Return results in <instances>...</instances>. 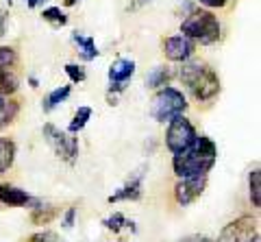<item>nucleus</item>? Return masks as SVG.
Wrapping results in <instances>:
<instances>
[{
	"mask_svg": "<svg viewBox=\"0 0 261 242\" xmlns=\"http://www.w3.org/2000/svg\"><path fill=\"white\" fill-rule=\"evenodd\" d=\"M218 147L207 135H198L194 144L185 153H178L172 159V168L176 177L192 179V177H207V173L216 166Z\"/></svg>",
	"mask_w": 261,
	"mask_h": 242,
	"instance_id": "nucleus-1",
	"label": "nucleus"
},
{
	"mask_svg": "<svg viewBox=\"0 0 261 242\" xmlns=\"http://www.w3.org/2000/svg\"><path fill=\"white\" fill-rule=\"evenodd\" d=\"M181 81L187 85L194 99L200 103L216 99L220 92V79L216 70L200 61H185L181 68Z\"/></svg>",
	"mask_w": 261,
	"mask_h": 242,
	"instance_id": "nucleus-2",
	"label": "nucleus"
},
{
	"mask_svg": "<svg viewBox=\"0 0 261 242\" xmlns=\"http://www.w3.org/2000/svg\"><path fill=\"white\" fill-rule=\"evenodd\" d=\"M181 33L200 44H214L220 39V22L211 11L207 9H196L192 15H187L181 24Z\"/></svg>",
	"mask_w": 261,
	"mask_h": 242,
	"instance_id": "nucleus-3",
	"label": "nucleus"
},
{
	"mask_svg": "<svg viewBox=\"0 0 261 242\" xmlns=\"http://www.w3.org/2000/svg\"><path fill=\"white\" fill-rule=\"evenodd\" d=\"M185 109H187V101L181 90H176V87H161L152 99L150 116L157 123H170V120L183 116Z\"/></svg>",
	"mask_w": 261,
	"mask_h": 242,
	"instance_id": "nucleus-4",
	"label": "nucleus"
},
{
	"mask_svg": "<svg viewBox=\"0 0 261 242\" xmlns=\"http://www.w3.org/2000/svg\"><path fill=\"white\" fill-rule=\"evenodd\" d=\"M42 133H44L46 144L55 151L57 157L68 161V164H74L76 157H79V138H74V135L68 133V131H61V129H57L50 123L44 125Z\"/></svg>",
	"mask_w": 261,
	"mask_h": 242,
	"instance_id": "nucleus-5",
	"label": "nucleus"
},
{
	"mask_svg": "<svg viewBox=\"0 0 261 242\" xmlns=\"http://www.w3.org/2000/svg\"><path fill=\"white\" fill-rule=\"evenodd\" d=\"M198 138L194 125L187 120L185 116H178L174 120L168 123V131H166V147L172 155H178V153H185L187 149L194 144V140Z\"/></svg>",
	"mask_w": 261,
	"mask_h": 242,
	"instance_id": "nucleus-6",
	"label": "nucleus"
},
{
	"mask_svg": "<svg viewBox=\"0 0 261 242\" xmlns=\"http://www.w3.org/2000/svg\"><path fill=\"white\" fill-rule=\"evenodd\" d=\"M218 242H259V225L252 216H240L220 231Z\"/></svg>",
	"mask_w": 261,
	"mask_h": 242,
	"instance_id": "nucleus-7",
	"label": "nucleus"
},
{
	"mask_svg": "<svg viewBox=\"0 0 261 242\" xmlns=\"http://www.w3.org/2000/svg\"><path fill=\"white\" fill-rule=\"evenodd\" d=\"M207 188V177H192V179H181L174 188V199L178 205H192L196 199L202 197Z\"/></svg>",
	"mask_w": 261,
	"mask_h": 242,
	"instance_id": "nucleus-8",
	"label": "nucleus"
},
{
	"mask_svg": "<svg viewBox=\"0 0 261 242\" xmlns=\"http://www.w3.org/2000/svg\"><path fill=\"white\" fill-rule=\"evenodd\" d=\"M163 55L170 61H187L194 55V42L185 35H172L163 42Z\"/></svg>",
	"mask_w": 261,
	"mask_h": 242,
	"instance_id": "nucleus-9",
	"label": "nucleus"
},
{
	"mask_svg": "<svg viewBox=\"0 0 261 242\" xmlns=\"http://www.w3.org/2000/svg\"><path fill=\"white\" fill-rule=\"evenodd\" d=\"M142 185H144V171L133 173L126 179V183L118 188L113 195L107 199L109 203H122V201H140L142 199Z\"/></svg>",
	"mask_w": 261,
	"mask_h": 242,
	"instance_id": "nucleus-10",
	"label": "nucleus"
},
{
	"mask_svg": "<svg viewBox=\"0 0 261 242\" xmlns=\"http://www.w3.org/2000/svg\"><path fill=\"white\" fill-rule=\"evenodd\" d=\"M135 75V61L133 59H118L111 63L109 68V94L111 92H120L126 87V81Z\"/></svg>",
	"mask_w": 261,
	"mask_h": 242,
	"instance_id": "nucleus-11",
	"label": "nucleus"
},
{
	"mask_svg": "<svg viewBox=\"0 0 261 242\" xmlns=\"http://www.w3.org/2000/svg\"><path fill=\"white\" fill-rule=\"evenodd\" d=\"M31 203H33V197L27 190H20L9 183L0 185V207H24Z\"/></svg>",
	"mask_w": 261,
	"mask_h": 242,
	"instance_id": "nucleus-12",
	"label": "nucleus"
},
{
	"mask_svg": "<svg viewBox=\"0 0 261 242\" xmlns=\"http://www.w3.org/2000/svg\"><path fill=\"white\" fill-rule=\"evenodd\" d=\"M72 42H74V44L79 46V55H81V59L92 61V59H96V57H98V48H96L94 37L83 35V33H79V31H74V33H72Z\"/></svg>",
	"mask_w": 261,
	"mask_h": 242,
	"instance_id": "nucleus-13",
	"label": "nucleus"
},
{
	"mask_svg": "<svg viewBox=\"0 0 261 242\" xmlns=\"http://www.w3.org/2000/svg\"><path fill=\"white\" fill-rule=\"evenodd\" d=\"M33 212H31V221L35 223V225H46V223H50L55 216H57V207L53 205H44L42 201H37V199H33Z\"/></svg>",
	"mask_w": 261,
	"mask_h": 242,
	"instance_id": "nucleus-14",
	"label": "nucleus"
},
{
	"mask_svg": "<svg viewBox=\"0 0 261 242\" xmlns=\"http://www.w3.org/2000/svg\"><path fill=\"white\" fill-rule=\"evenodd\" d=\"M70 92H72V87H70V85H61V87H57V90H53L50 94H46V96H44L42 109L46 111V114H50L53 109H57V107H59V105H61L65 99H68Z\"/></svg>",
	"mask_w": 261,
	"mask_h": 242,
	"instance_id": "nucleus-15",
	"label": "nucleus"
},
{
	"mask_svg": "<svg viewBox=\"0 0 261 242\" xmlns=\"http://www.w3.org/2000/svg\"><path fill=\"white\" fill-rule=\"evenodd\" d=\"M170 79H172V70L168 66H157L146 75V85L152 87V90H157V87H166Z\"/></svg>",
	"mask_w": 261,
	"mask_h": 242,
	"instance_id": "nucleus-16",
	"label": "nucleus"
},
{
	"mask_svg": "<svg viewBox=\"0 0 261 242\" xmlns=\"http://www.w3.org/2000/svg\"><path fill=\"white\" fill-rule=\"evenodd\" d=\"M13 159H15V144H13V140L0 138V177H3L13 166Z\"/></svg>",
	"mask_w": 261,
	"mask_h": 242,
	"instance_id": "nucleus-17",
	"label": "nucleus"
},
{
	"mask_svg": "<svg viewBox=\"0 0 261 242\" xmlns=\"http://www.w3.org/2000/svg\"><path fill=\"white\" fill-rule=\"evenodd\" d=\"M89 118H92V107H79L74 118H72V123L68 127V133H79L81 129H85V125L89 123Z\"/></svg>",
	"mask_w": 261,
	"mask_h": 242,
	"instance_id": "nucleus-18",
	"label": "nucleus"
},
{
	"mask_svg": "<svg viewBox=\"0 0 261 242\" xmlns=\"http://www.w3.org/2000/svg\"><path fill=\"white\" fill-rule=\"evenodd\" d=\"M248 188H250V201H252V205L259 207L261 205V171H259V166L250 171Z\"/></svg>",
	"mask_w": 261,
	"mask_h": 242,
	"instance_id": "nucleus-19",
	"label": "nucleus"
},
{
	"mask_svg": "<svg viewBox=\"0 0 261 242\" xmlns=\"http://www.w3.org/2000/svg\"><path fill=\"white\" fill-rule=\"evenodd\" d=\"M102 225H105V227H107V229L116 231V233H118L120 229H124V227H130V229L135 231L133 223H130V221L126 219V216H124V214H120V212H116L113 216H109V219H105V221H102Z\"/></svg>",
	"mask_w": 261,
	"mask_h": 242,
	"instance_id": "nucleus-20",
	"label": "nucleus"
},
{
	"mask_svg": "<svg viewBox=\"0 0 261 242\" xmlns=\"http://www.w3.org/2000/svg\"><path fill=\"white\" fill-rule=\"evenodd\" d=\"M42 18L46 20V22H50V24H55V27H65L68 24V15H65L59 7H48V9H44L42 11Z\"/></svg>",
	"mask_w": 261,
	"mask_h": 242,
	"instance_id": "nucleus-21",
	"label": "nucleus"
},
{
	"mask_svg": "<svg viewBox=\"0 0 261 242\" xmlns=\"http://www.w3.org/2000/svg\"><path fill=\"white\" fill-rule=\"evenodd\" d=\"M15 59H18V53L11 46H0V72H7V68H11Z\"/></svg>",
	"mask_w": 261,
	"mask_h": 242,
	"instance_id": "nucleus-22",
	"label": "nucleus"
},
{
	"mask_svg": "<svg viewBox=\"0 0 261 242\" xmlns=\"http://www.w3.org/2000/svg\"><path fill=\"white\" fill-rule=\"evenodd\" d=\"M15 90H18V79L9 72H0V96L13 94Z\"/></svg>",
	"mask_w": 261,
	"mask_h": 242,
	"instance_id": "nucleus-23",
	"label": "nucleus"
},
{
	"mask_svg": "<svg viewBox=\"0 0 261 242\" xmlns=\"http://www.w3.org/2000/svg\"><path fill=\"white\" fill-rule=\"evenodd\" d=\"M15 116H18V103H11V101H7L5 109L0 111V129H3V127H7V125H11Z\"/></svg>",
	"mask_w": 261,
	"mask_h": 242,
	"instance_id": "nucleus-24",
	"label": "nucleus"
},
{
	"mask_svg": "<svg viewBox=\"0 0 261 242\" xmlns=\"http://www.w3.org/2000/svg\"><path fill=\"white\" fill-rule=\"evenodd\" d=\"M65 75L70 77L72 83H83L85 77H87V72H85L83 66H76V63H68V66H65Z\"/></svg>",
	"mask_w": 261,
	"mask_h": 242,
	"instance_id": "nucleus-25",
	"label": "nucleus"
},
{
	"mask_svg": "<svg viewBox=\"0 0 261 242\" xmlns=\"http://www.w3.org/2000/svg\"><path fill=\"white\" fill-rule=\"evenodd\" d=\"M29 242H61V238L53 231H39V233H33Z\"/></svg>",
	"mask_w": 261,
	"mask_h": 242,
	"instance_id": "nucleus-26",
	"label": "nucleus"
},
{
	"mask_svg": "<svg viewBox=\"0 0 261 242\" xmlns=\"http://www.w3.org/2000/svg\"><path fill=\"white\" fill-rule=\"evenodd\" d=\"M74 219H76V207H68V212L63 214V227L72 229L74 227Z\"/></svg>",
	"mask_w": 261,
	"mask_h": 242,
	"instance_id": "nucleus-27",
	"label": "nucleus"
},
{
	"mask_svg": "<svg viewBox=\"0 0 261 242\" xmlns=\"http://www.w3.org/2000/svg\"><path fill=\"white\" fill-rule=\"evenodd\" d=\"M200 5H205V7H209V9H216V7H224L228 0H198Z\"/></svg>",
	"mask_w": 261,
	"mask_h": 242,
	"instance_id": "nucleus-28",
	"label": "nucleus"
},
{
	"mask_svg": "<svg viewBox=\"0 0 261 242\" xmlns=\"http://www.w3.org/2000/svg\"><path fill=\"white\" fill-rule=\"evenodd\" d=\"M181 242H214V240L207 238V236H187V238H183Z\"/></svg>",
	"mask_w": 261,
	"mask_h": 242,
	"instance_id": "nucleus-29",
	"label": "nucleus"
},
{
	"mask_svg": "<svg viewBox=\"0 0 261 242\" xmlns=\"http://www.w3.org/2000/svg\"><path fill=\"white\" fill-rule=\"evenodd\" d=\"M5 24H7V15H5V11H0V39L5 35Z\"/></svg>",
	"mask_w": 261,
	"mask_h": 242,
	"instance_id": "nucleus-30",
	"label": "nucleus"
},
{
	"mask_svg": "<svg viewBox=\"0 0 261 242\" xmlns=\"http://www.w3.org/2000/svg\"><path fill=\"white\" fill-rule=\"evenodd\" d=\"M24 3H27L29 9H35V7H37L39 3H44V0H24Z\"/></svg>",
	"mask_w": 261,
	"mask_h": 242,
	"instance_id": "nucleus-31",
	"label": "nucleus"
},
{
	"mask_svg": "<svg viewBox=\"0 0 261 242\" xmlns=\"http://www.w3.org/2000/svg\"><path fill=\"white\" fill-rule=\"evenodd\" d=\"M76 3H79V0H63V5H65V7H74Z\"/></svg>",
	"mask_w": 261,
	"mask_h": 242,
	"instance_id": "nucleus-32",
	"label": "nucleus"
},
{
	"mask_svg": "<svg viewBox=\"0 0 261 242\" xmlns=\"http://www.w3.org/2000/svg\"><path fill=\"white\" fill-rule=\"evenodd\" d=\"M29 81H31V87H37V85H39V83H37V79H35V77H31Z\"/></svg>",
	"mask_w": 261,
	"mask_h": 242,
	"instance_id": "nucleus-33",
	"label": "nucleus"
},
{
	"mask_svg": "<svg viewBox=\"0 0 261 242\" xmlns=\"http://www.w3.org/2000/svg\"><path fill=\"white\" fill-rule=\"evenodd\" d=\"M5 105H7V101H5V96H0V111L5 109Z\"/></svg>",
	"mask_w": 261,
	"mask_h": 242,
	"instance_id": "nucleus-34",
	"label": "nucleus"
},
{
	"mask_svg": "<svg viewBox=\"0 0 261 242\" xmlns=\"http://www.w3.org/2000/svg\"><path fill=\"white\" fill-rule=\"evenodd\" d=\"M7 3H9V5H11V0H7Z\"/></svg>",
	"mask_w": 261,
	"mask_h": 242,
	"instance_id": "nucleus-35",
	"label": "nucleus"
}]
</instances>
